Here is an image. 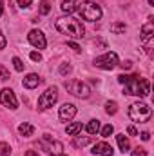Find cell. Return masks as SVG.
I'll return each mask as SVG.
<instances>
[{
	"label": "cell",
	"mask_w": 154,
	"mask_h": 156,
	"mask_svg": "<svg viewBox=\"0 0 154 156\" xmlns=\"http://www.w3.org/2000/svg\"><path fill=\"white\" fill-rule=\"evenodd\" d=\"M127 133H129L131 136H136V134H138V131H136L134 125H129V127H127Z\"/></svg>",
	"instance_id": "33"
},
{
	"label": "cell",
	"mask_w": 154,
	"mask_h": 156,
	"mask_svg": "<svg viewBox=\"0 0 154 156\" xmlns=\"http://www.w3.org/2000/svg\"><path fill=\"white\" fill-rule=\"evenodd\" d=\"M89 142H91L89 136H83V138H82V136H76V138H75V147H85Z\"/></svg>",
	"instance_id": "22"
},
{
	"label": "cell",
	"mask_w": 154,
	"mask_h": 156,
	"mask_svg": "<svg viewBox=\"0 0 154 156\" xmlns=\"http://www.w3.org/2000/svg\"><path fill=\"white\" fill-rule=\"evenodd\" d=\"M0 80H9V71L5 69V66L0 64Z\"/></svg>",
	"instance_id": "28"
},
{
	"label": "cell",
	"mask_w": 154,
	"mask_h": 156,
	"mask_svg": "<svg viewBox=\"0 0 154 156\" xmlns=\"http://www.w3.org/2000/svg\"><path fill=\"white\" fill-rule=\"evenodd\" d=\"M0 104L5 105V107H9V109H13V111L18 107V100H16L15 93L11 89H7V87L0 91Z\"/></svg>",
	"instance_id": "9"
},
{
	"label": "cell",
	"mask_w": 154,
	"mask_h": 156,
	"mask_svg": "<svg viewBox=\"0 0 154 156\" xmlns=\"http://www.w3.org/2000/svg\"><path fill=\"white\" fill-rule=\"evenodd\" d=\"M140 138H142L143 142H149V138H151V134H149V133H142V134H140Z\"/></svg>",
	"instance_id": "35"
},
{
	"label": "cell",
	"mask_w": 154,
	"mask_h": 156,
	"mask_svg": "<svg viewBox=\"0 0 154 156\" xmlns=\"http://www.w3.org/2000/svg\"><path fill=\"white\" fill-rule=\"evenodd\" d=\"M9 154H11V147H9V144L0 142V156H9Z\"/></svg>",
	"instance_id": "23"
},
{
	"label": "cell",
	"mask_w": 154,
	"mask_h": 156,
	"mask_svg": "<svg viewBox=\"0 0 154 156\" xmlns=\"http://www.w3.org/2000/svg\"><path fill=\"white\" fill-rule=\"evenodd\" d=\"M116 142H118V145H120L121 153H127V151L131 149V144H129V140H127V136H125V134H116Z\"/></svg>",
	"instance_id": "17"
},
{
	"label": "cell",
	"mask_w": 154,
	"mask_h": 156,
	"mask_svg": "<svg viewBox=\"0 0 154 156\" xmlns=\"http://www.w3.org/2000/svg\"><path fill=\"white\" fill-rule=\"evenodd\" d=\"M113 133H114V127H113L111 123L103 125V129H102V136H103V138H109V136H111Z\"/></svg>",
	"instance_id": "24"
},
{
	"label": "cell",
	"mask_w": 154,
	"mask_h": 156,
	"mask_svg": "<svg viewBox=\"0 0 154 156\" xmlns=\"http://www.w3.org/2000/svg\"><path fill=\"white\" fill-rule=\"evenodd\" d=\"M18 133H20L22 136H26V138H29V136H33V133H35V127H33L31 123H27V122H24V123H20V125H18Z\"/></svg>",
	"instance_id": "16"
},
{
	"label": "cell",
	"mask_w": 154,
	"mask_h": 156,
	"mask_svg": "<svg viewBox=\"0 0 154 156\" xmlns=\"http://www.w3.org/2000/svg\"><path fill=\"white\" fill-rule=\"evenodd\" d=\"M65 131H67V134H69V136H76L78 133L82 131V123H80V122H73V123H69V125H67V129H65Z\"/></svg>",
	"instance_id": "18"
},
{
	"label": "cell",
	"mask_w": 154,
	"mask_h": 156,
	"mask_svg": "<svg viewBox=\"0 0 154 156\" xmlns=\"http://www.w3.org/2000/svg\"><path fill=\"white\" fill-rule=\"evenodd\" d=\"M65 87L71 94H75L78 98H87L91 94V89L87 83H83L82 80H71V82H65Z\"/></svg>",
	"instance_id": "7"
},
{
	"label": "cell",
	"mask_w": 154,
	"mask_h": 156,
	"mask_svg": "<svg viewBox=\"0 0 154 156\" xmlns=\"http://www.w3.org/2000/svg\"><path fill=\"white\" fill-rule=\"evenodd\" d=\"M131 156H147V153H145V149H142V147H136V149L131 153Z\"/></svg>",
	"instance_id": "29"
},
{
	"label": "cell",
	"mask_w": 154,
	"mask_h": 156,
	"mask_svg": "<svg viewBox=\"0 0 154 156\" xmlns=\"http://www.w3.org/2000/svg\"><path fill=\"white\" fill-rule=\"evenodd\" d=\"M125 94H132V96H147L151 93V85L145 78L138 76V75H131L125 80Z\"/></svg>",
	"instance_id": "2"
},
{
	"label": "cell",
	"mask_w": 154,
	"mask_h": 156,
	"mask_svg": "<svg viewBox=\"0 0 154 156\" xmlns=\"http://www.w3.org/2000/svg\"><path fill=\"white\" fill-rule=\"evenodd\" d=\"M105 111H107L109 115H114L116 111H118V104H116V102H107V104H105Z\"/></svg>",
	"instance_id": "25"
},
{
	"label": "cell",
	"mask_w": 154,
	"mask_h": 156,
	"mask_svg": "<svg viewBox=\"0 0 154 156\" xmlns=\"http://www.w3.org/2000/svg\"><path fill=\"white\" fill-rule=\"evenodd\" d=\"M26 156H40V154L37 153V151H27V153H26Z\"/></svg>",
	"instance_id": "37"
},
{
	"label": "cell",
	"mask_w": 154,
	"mask_h": 156,
	"mask_svg": "<svg viewBox=\"0 0 154 156\" xmlns=\"http://www.w3.org/2000/svg\"><path fill=\"white\" fill-rule=\"evenodd\" d=\"M152 35H154V26H152V22H147V24L142 27V40H143V42H147V40L152 38Z\"/></svg>",
	"instance_id": "14"
},
{
	"label": "cell",
	"mask_w": 154,
	"mask_h": 156,
	"mask_svg": "<svg viewBox=\"0 0 154 156\" xmlns=\"http://www.w3.org/2000/svg\"><path fill=\"white\" fill-rule=\"evenodd\" d=\"M54 26L62 35H67L71 38H83V35H85V29H83L82 22L73 18V16H62V18L56 20Z\"/></svg>",
	"instance_id": "1"
},
{
	"label": "cell",
	"mask_w": 154,
	"mask_h": 156,
	"mask_svg": "<svg viewBox=\"0 0 154 156\" xmlns=\"http://www.w3.org/2000/svg\"><path fill=\"white\" fill-rule=\"evenodd\" d=\"M131 66H132V64H131V62H129V60H127V62H123V64H121V67H123V69H131Z\"/></svg>",
	"instance_id": "36"
},
{
	"label": "cell",
	"mask_w": 154,
	"mask_h": 156,
	"mask_svg": "<svg viewBox=\"0 0 154 156\" xmlns=\"http://www.w3.org/2000/svg\"><path fill=\"white\" fill-rule=\"evenodd\" d=\"M56 100H58V89L54 85L47 87L42 93V96L38 98V109H49V107H53L56 104Z\"/></svg>",
	"instance_id": "5"
},
{
	"label": "cell",
	"mask_w": 154,
	"mask_h": 156,
	"mask_svg": "<svg viewBox=\"0 0 154 156\" xmlns=\"http://www.w3.org/2000/svg\"><path fill=\"white\" fill-rule=\"evenodd\" d=\"M85 129H87V133H89V134H96V133L100 131V122H98V120H91V122L87 123V127H85Z\"/></svg>",
	"instance_id": "19"
},
{
	"label": "cell",
	"mask_w": 154,
	"mask_h": 156,
	"mask_svg": "<svg viewBox=\"0 0 154 156\" xmlns=\"http://www.w3.org/2000/svg\"><path fill=\"white\" fill-rule=\"evenodd\" d=\"M40 145H42V149L45 151V153H49V154H62V151H64V145L60 144V142H54V140H51L49 138V134H44V138H42V142H40Z\"/></svg>",
	"instance_id": "8"
},
{
	"label": "cell",
	"mask_w": 154,
	"mask_h": 156,
	"mask_svg": "<svg viewBox=\"0 0 154 156\" xmlns=\"http://www.w3.org/2000/svg\"><path fill=\"white\" fill-rule=\"evenodd\" d=\"M58 116H60L62 122H71L73 118L76 116V107L73 104H64L60 107V111H58Z\"/></svg>",
	"instance_id": "11"
},
{
	"label": "cell",
	"mask_w": 154,
	"mask_h": 156,
	"mask_svg": "<svg viewBox=\"0 0 154 156\" xmlns=\"http://www.w3.org/2000/svg\"><path fill=\"white\" fill-rule=\"evenodd\" d=\"M125 29H127V26H125V24H121V22H116V24H113V26H111V31H113V33H116V35L125 33Z\"/></svg>",
	"instance_id": "21"
},
{
	"label": "cell",
	"mask_w": 154,
	"mask_h": 156,
	"mask_svg": "<svg viewBox=\"0 0 154 156\" xmlns=\"http://www.w3.org/2000/svg\"><path fill=\"white\" fill-rule=\"evenodd\" d=\"M67 45H69L73 51H76V53H80V51H82V49H80V45H78L76 42H67Z\"/></svg>",
	"instance_id": "32"
},
{
	"label": "cell",
	"mask_w": 154,
	"mask_h": 156,
	"mask_svg": "<svg viewBox=\"0 0 154 156\" xmlns=\"http://www.w3.org/2000/svg\"><path fill=\"white\" fill-rule=\"evenodd\" d=\"M5 44H7V40H5V37L2 35V31H0V49H4L5 47Z\"/></svg>",
	"instance_id": "34"
},
{
	"label": "cell",
	"mask_w": 154,
	"mask_h": 156,
	"mask_svg": "<svg viewBox=\"0 0 154 156\" xmlns=\"http://www.w3.org/2000/svg\"><path fill=\"white\" fill-rule=\"evenodd\" d=\"M93 153L94 154H100V156H113L114 154V149L109 144H105V142H98V144H94Z\"/></svg>",
	"instance_id": "12"
},
{
	"label": "cell",
	"mask_w": 154,
	"mask_h": 156,
	"mask_svg": "<svg viewBox=\"0 0 154 156\" xmlns=\"http://www.w3.org/2000/svg\"><path fill=\"white\" fill-rule=\"evenodd\" d=\"M27 40L31 45H35L37 49H44L47 45V40H45V35L40 31V29H31L29 35H27Z\"/></svg>",
	"instance_id": "10"
},
{
	"label": "cell",
	"mask_w": 154,
	"mask_h": 156,
	"mask_svg": "<svg viewBox=\"0 0 154 156\" xmlns=\"http://www.w3.org/2000/svg\"><path fill=\"white\" fill-rule=\"evenodd\" d=\"M94 66L100 67V69L111 71V69H114L116 66H118V55H116L114 51H109V53H105V55L94 58Z\"/></svg>",
	"instance_id": "6"
},
{
	"label": "cell",
	"mask_w": 154,
	"mask_h": 156,
	"mask_svg": "<svg viewBox=\"0 0 154 156\" xmlns=\"http://www.w3.org/2000/svg\"><path fill=\"white\" fill-rule=\"evenodd\" d=\"M78 0H64L62 2V11L64 13H67V15H71V13H75L78 7Z\"/></svg>",
	"instance_id": "15"
},
{
	"label": "cell",
	"mask_w": 154,
	"mask_h": 156,
	"mask_svg": "<svg viewBox=\"0 0 154 156\" xmlns=\"http://www.w3.org/2000/svg\"><path fill=\"white\" fill-rule=\"evenodd\" d=\"M151 116H152V111H151V107H149L147 104H143V102H134V104L129 107V118H131L132 122H136V123H143V122H147Z\"/></svg>",
	"instance_id": "3"
},
{
	"label": "cell",
	"mask_w": 154,
	"mask_h": 156,
	"mask_svg": "<svg viewBox=\"0 0 154 156\" xmlns=\"http://www.w3.org/2000/svg\"><path fill=\"white\" fill-rule=\"evenodd\" d=\"M2 15H4V2L0 0V16H2Z\"/></svg>",
	"instance_id": "38"
},
{
	"label": "cell",
	"mask_w": 154,
	"mask_h": 156,
	"mask_svg": "<svg viewBox=\"0 0 154 156\" xmlns=\"http://www.w3.org/2000/svg\"><path fill=\"white\" fill-rule=\"evenodd\" d=\"M40 82H42V78L37 75V73H29L27 76L24 78V87H27V89H35V87H38Z\"/></svg>",
	"instance_id": "13"
},
{
	"label": "cell",
	"mask_w": 154,
	"mask_h": 156,
	"mask_svg": "<svg viewBox=\"0 0 154 156\" xmlns=\"http://www.w3.org/2000/svg\"><path fill=\"white\" fill-rule=\"evenodd\" d=\"M16 2H18L20 7H29V5L33 4V0H16Z\"/></svg>",
	"instance_id": "31"
},
{
	"label": "cell",
	"mask_w": 154,
	"mask_h": 156,
	"mask_svg": "<svg viewBox=\"0 0 154 156\" xmlns=\"http://www.w3.org/2000/svg\"><path fill=\"white\" fill-rule=\"evenodd\" d=\"M80 7V15H82V18L83 20H87V22H96V20H100L102 18V7L96 4V2H91V0H87V2H82V4H78Z\"/></svg>",
	"instance_id": "4"
},
{
	"label": "cell",
	"mask_w": 154,
	"mask_h": 156,
	"mask_svg": "<svg viewBox=\"0 0 154 156\" xmlns=\"http://www.w3.org/2000/svg\"><path fill=\"white\" fill-rule=\"evenodd\" d=\"M13 66H15V69H16V71H24V64H22V60H20L18 56H15V58H13Z\"/></svg>",
	"instance_id": "26"
},
{
	"label": "cell",
	"mask_w": 154,
	"mask_h": 156,
	"mask_svg": "<svg viewBox=\"0 0 154 156\" xmlns=\"http://www.w3.org/2000/svg\"><path fill=\"white\" fill-rule=\"evenodd\" d=\"M71 71H73V67H71L69 64H62V66H60V75L65 76V75H69Z\"/></svg>",
	"instance_id": "27"
},
{
	"label": "cell",
	"mask_w": 154,
	"mask_h": 156,
	"mask_svg": "<svg viewBox=\"0 0 154 156\" xmlns=\"http://www.w3.org/2000/svg\"><path fill=\"white\" fill-rule=\"evenodd\" d=\"M29 56H31V60H35V62H42V55H40L38 51H33Z\"/></svg>",
	"instance_id": "30"
},
{
	"label": "cell",
	"mask_w": 154,
	"mask_h": 156,
	"mask_svg": "<svg viewBox=\"0 0 154 156\" xmlns=\"http://www.w3.org/2000/svg\"><path fill=\"white\" fill-rule=\"evenodd\" d=\"M38 11H40V15H49V11H51V4H49V0H42V2H40Z\"/></svg>",
	"instance_id": "20"
},
{
	"label": "cell",
	"mask_w": 154,
	"mask_h": 156,
	"mask_svg": "<svg viewBox=\"0 0 154 156\" xmlns=\"http://www.w3.org/2000/svg\"><path fill=\"white\" fill-rule=\"evenodd\" d=\"M58 156H67V154H64V153H62V154H58Z\"/></svg>",
	"instance_id": "40"
},
{
	"label": "cell",
	"mask_w": 154,
	"mask_h": 156,
	"mask_svg": "<svg viewBox=\"0 0 154 156\" xmlns=\"http://www.w3.org/2000/svg\"><path fill=\"white\" fill-rule=\"evenodd\" d=\"M149 4H151V5H154V0H149Z\"/></svg>",
	"instance_id": "39"
}]
</instances>
